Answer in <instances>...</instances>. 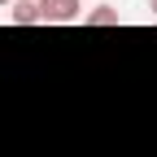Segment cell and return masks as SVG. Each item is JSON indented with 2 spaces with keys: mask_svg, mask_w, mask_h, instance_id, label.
<instances>
[{
  "mask_svg": "<svg viewBox=\"0 0 157 157\" xmlns=\"http://www.w3.org/2000/svg\"><path fill=\"white\" fill-rule=\"evenodd\" d=\"M39 17L44 22H74V17H83V5L78 0H39Z\"/></svg>",
  "mask_w": 157,
  "mask_h": 157,
  "instance_id": "1",
  "label": "cell"
},
{
  "mask_svg": "<svg viewBox=\"0 0 157 157\" xmlns=\"http://www.w3.org/2000/svg\"><path fill=\"white\" fill-rule=\"evenodd\" d=\"M9 22H13V26H35V22H44V17H39V0H13Z\"/></svg>",
  "mask_w": 157,
  "mask_h": 157,
  "instance_id": "2",
  "label": "cell"
},
{
  "mask_svg": "<svg viewBox=\"0 0 157 157\" xmlns=\"http://www.w3.org/2000/svg\"><path fill=\"white\" fill-rule=\"evenodd\" d=\"M83 22H87V26H118L122 17H118V9H113V5H96L92 13H83Z\"/></svg>",
  "mask_w": 157,
  "mask_h": 157,
  "instance_id": "3",
  "label": "cell"
},
{
  "mask_svg": "<svg viewBox=\"0 0 157 157\" xmlns=\"http://www.w3.org/2000/svg\"><path fill=\"white\" fill-rule=\"evenodd\" d=\"M148 13H153V22H157V0H148Z\"/></svg>",
  "mask_w": 157,
  "mask_h": 157,
  "instance_id": "4",
  "label": "cell"
},
{
  "mask_svg": "<svg viewBox=\"0 0 157 157\" xmlns=\"http://www.w3.org/2000/svg\"><path fill=\"white\" fill-rule=\"evenodd\" d=\"M0 5H13V0H0Z\"/></svg>",
  "mask_w": 157,
  "mask_h": 157,
  "instance_id": "5",
  "label": "cell"
}]
</instances>
